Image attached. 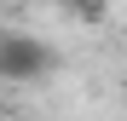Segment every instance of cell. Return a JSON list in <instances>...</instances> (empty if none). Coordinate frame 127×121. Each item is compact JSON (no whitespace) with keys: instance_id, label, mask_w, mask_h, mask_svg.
<instances>
[{"instance_id":"obj_1","label":"cell","mask_w":127,"mask_h":121,"mask_svg":"<svg viewBox=\"0 0 127 121\" xmlns=\"http://www.w3.org/2000/svg\"><path fill=\"white\" fill-rule=\"evenodd\" d=\"M58 69V52L29 29H0V87H35Z\"/></svg>"},{"instance_id":"obj_2","label":"cell","mask_w":127,"mask_h":121,"mask_svg":"<svg viewBox=\"0 0 127 121\" xmlns=\"http://www.w3.org/2000/svg\"><path fill=\"white\" fill-rule=\"evenodd\" d=\"M75 12L81 17H98V0H75Z\"/></svg>"},{"instance_id":"obj_3","label":"cell","mask_w":127,"mask_h":121,"mask_svg":"<svg viewBox=\"0 0 127 121\" xmlns=\"http://www.w3.org/2000/svg\"><path fill=\"white\" fill-rule=\"evenodd\" d=\"M0 121H6V104H0Z\"/></svg>"}]
</instances>
